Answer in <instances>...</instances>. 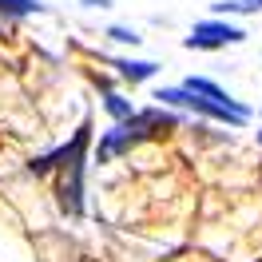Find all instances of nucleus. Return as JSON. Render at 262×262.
<instances>
[{"label": "nucleus", "instance_id": "nucleus-1", "mask_svg": "<svg viewBox=\"0 0 262 262\" xmlns=\"http://www.w3.org/2000/svg\"><path fill=\"white\" fill-rule=\"evenodd\" d=\"M88 139H92V127L83 123L68 147L52 151V155H40V159H32V163H28V171H32V175H44V171H52V167H64L60 207H64L68 214H80V211H83V151H88Z\"/></svg>", "mask_w": 262, "mask_h": 262}, {"label": "nucleus", "instance_id": "nucleus-2", "mask_svg": "<svg viewBox=\"0 0 262 262\" xmlns=\"http://www.w3.org/2000/svg\"><path fill=\"white\" fill-rule=\"evenodd\" d=\"M175 123V115L167 112H135L131 119H123V123H115L112 131H103V139H99V163H107L112 155H119V151H127L131 143H139V139H147L155 127H171Z\"/></svg>", "mask_w": 262, "mask_h": 262}, {"label": "nucleus", "instance_id": "nucleus-3", "mask_svg": "<svg viewBox=\"0 0 262 262\" xmlns=\"http://www.w3.org/2000/svg\"><path fill=\"white\" fill-rule=\"evenodd\" d=\"M155 99H163L171 107H187V112L223 119V123H234V127H243L246 119H250V112H246L243 103H234V99H230V103H214V99H203V96H195V92H187V88H159Z\"/></svg>", "mask_w": 262, "mask_h": 262}, {"label": "nucleus", "instance_id": "nucleus-4", "mask_svg": "<svg viewBox=\"0 0 262 262\" xmlns=\"http://www.w3.org/2000/svg\"><path fill=\"white\" fill-rule=\"evenodd\" d=\"M246 32L234 28L227 20H199L191 36H187V48H199V52H214V48H227V44H243Z\"/></svg>", "mask_w": 262, "mask_h": 262}, {"label": "nucleus", "instance_id": "nucleus-5", "mask_svg": "<svg viewBox=\"0 0 262 262\" xmlns=\"http://www.w3.org/2000/svg\"><path fill=\"white\" fill-rule=\"evenodd\" d=\"M115 68H119V76H123V80H131V83H143V80H151V76L159 72L151 60H119Z\"/></svg>", "mask_w": 262, "mask_h": 262}, {"label": "nucleus", "instance_id": "nucleus-6", "mask_svg": "<svg viewBox=\"0 0 262 262\" xmlns=\"http://www.w3.org/2000/svg\"><path fill=\"white\" fill-rule=\"evenodd\" d=\"M187 92H195V96H203V99H214V103H230V96L219 88V83H211V80H203V76H191V80L183 83Z\"/></svg>", "mask_w": 262, "mask_h": 262}, {"label": "nucleus", "instance_id": "nucleus-7", "mask_svg": "<svg viewBox=\"0 0 262 262\" xmlns=\"http://www.w3.org/2000/svg\"><path fill=\"white\" fill-rule=\"evenodd\" d=\"M40 8H44L40 0H0V16H4V20L32 16V12H40Z\"/></svg>", "mask_w": 262, "mask_h": 262}, {"label": "nucleus", "instance_id": "nucleus-8", "mask_svg": "<svg viewBox=\"0 0 262 262\" xmlns=\"http://www.w3.org/2000/svg\"><path fill=\"white\" fill-rule=\"evenodd\" d=\"M103 107H107V112H112L115 119H119V123H123V119H131V115H135V107H131V99H123V96H112V92L103 96Z\"/></svg>", "mask_w": 262, "mask_h": 262}, {"label": "nucleus", "instance_id": "nucleus-9", "mask_svg": "<svg viewBox=\"0 0 262 262\" xmlns=\"http://www.w3.org/2000/svg\"><path fill=\"white\" fill-rule=\"evenodd\" d=\"M107 36H112V40H119V44H139V36L131 32V28H112Z\"/></svg>", "mask_w": 262, "mask_h": 262}, {"label": "nucleus", "instance_id": "nucleus-10", "mask_svg": "<svg viewBox=\"0 0 262 262\" xmlns=\"http://www.w3.org/2000/svg\"><path fill=\"white\" fill-rule=\"evenodd\" d=\"M88 8H107V0H83Z\"/></svg>", "mask_w": 262, "mask_h": 262}, {"label": "nucleus", "instance_id": "nucleus-11", "mask_svg": "<svg viewBox=\"0 0 262 262\" xmlns=\"http://www.w3.org/2000/svg\"><path fill=\"white\" fill-rule=\"evenodd\" d=\"M246 8H262V0H243Z\"/></svg>", "mask_w": 262, "mask_h": 262}, {"label": "nucleus", "instance_id": "nucleus-12", "mask_svg": "<svg viewBox=\"0 0 262 262\" xmlns=\"http://www.w3.org/2000/svg\"><path fill=\"white\" fill-rule=\"evenodd\" d=\"M258 139H262V131H258Z\"/></svg>", "mask_w": 262, "mask_h": 262}, {"label": "nucleus", "instance_id": "nucleus-13", "mask_svg": "<svg viewBox=\"0 0 262 262\" xmlns=\"http://www.w3.org/2000/svg\"><path fill=\"white\" fill-rule=\"evenodd\" d=\"M0 28H4V24H0Z\"/></svg>", "mask_w": 262, "mask_h": 262}]
</instances>
